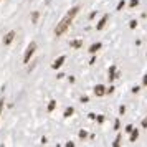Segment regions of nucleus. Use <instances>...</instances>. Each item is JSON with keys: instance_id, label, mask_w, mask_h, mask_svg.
Listing matches in <instances>:
<instances>
[{"instance_id": "obj_1", "label": "nucleus", "mask_w": 147, "mask_h": 147, "mask_svg": "<svg viewBox=\"0 0 147 147\" xmlns=\"http://www.w3.org/2000/svg\"><path fill=\"white\" fill-rule=\"evenodd\" d=\"M78 12H80V7H73V8H69V10H68V13L61 18L60 23H58L56 28H55V35H56V36H61V35L66 32L68 27L71 25V22L74 20V17L78 15Z\"/></svg>"}, {"instance_id": "obj_2", "label": "nucleus", "mask_w": 147, "mask_h": 147, "mask_svg": "<svg viewBox=\"0 0 147 147\" xmlns=\"http://www.w3.org/2000/svg\"><path fill=\"white\" fill-rule=\"evenodd\" d=\"M35 50H36V43L32 41V43L27 47V50H25V55H23V63H28V61H30V58H32L33 53H35Z\"/></svg>"}, {"instance_id": "obj_3", "label": "nucleus", "mask_w": 147, "mask_h": 147, "mask_svg": "<svg viewBox=\"0 0 147 147\" xmlns=\"http://www.w3.org/2000/svg\"><path fill=\"white\" fill-rule=\"evenodd\" d=\"M94 94L96 96H104L106 94V88L102 86V84H96L94 86Z\"/></svg>"}, {"instance_id": "obj_4", "label": "nucleus", "mask_w": 147, "mask_h": 147, "mask_svg": "<svg viewBox=\"0 0 147 147\" xmlns=\"http://www.w3.org/2000/svg\"><path fill=\"white\" fill-rule=\"evenodd\" d=\"M13 36H15V32H8L5 35V38H3V45H10L13 41Z\"/></svg>"}, {"instance_id": "obj_5", "label": "nucleus", "mask_w": 147, "mask_h": 147, "mask_svg": "<svg viewBox=\"0 0 147 147\" xmlns=\"http://www.w3.org/2000/svg\"><path fill=\"white\" fill-rule=\"evenodd\" d=\"M63 63H65V56H60V58L55 61L53 65H51V68H53V69H58V68H61V65H63Z\"/></svg>"}, {"instance_id": "obj_6", "label": "nucleus", "mask_w": 147, "mask_h": 147, "mask_svg": "<svg viewBox=\"0 0 147 147\" xmlns=\"http://www.w3.org/2000/svg\"><path fill=\"white\" fill-rule=\"evenodd\" d=\"M101 47H102L101 43H94V45H91V47H89V53H96Z\"/></svg>"}, {"instance_id": "obj_7", "label": "nucleus", "mask_w": 147, "mask_h": 147, "mask_svg": "<svg viewBox=\"0 0 147 147\" xmlns=\"http://www.w3.org/2000/svg\"><path fill=\"white\" fill-rule=\"evenodd\" d=\"M131 132H132V136H131V142H136V140H137V137H139V131L132 127V131H131Z\"/></svg>"}, {"instance_id": "obj_8", "label": "nucleus", "mask_w": 147, "mask_h": 147, "mask_svg": "<svg viewBox=\"0 0 147 147\" xmlns=\"http://www.w3.org/2000/svg\"><path fill=\"white\" fill-rule=\"evenodd\" d=\"M114 74H116V66L113 65V66L109 68V81H114V78H116Z\"/></svg>"}, {"instance_id": "obj_9", "label": "nucleus", "mask_w": 147, "mask_h": 147, "mask_svg": "<svg viewBox=\"0 0 147 147\" xmlns=\"http://www.w3.org/2000/svg\"><path fill=\"white\" fill-rule=\"evenodd\" d=\"M106 20H107V15H104V17H102V20H101L99 23H98V27H96V28H98V30H101V28L106 25Z\"/></svg>"}, {"instance_id": "obj_10", "label": "nucleus", "mask_w": 147, "mask_h": 147, "mask_svg": "<svg viewBox=\"0 0 147 147\" xmlns=\"http://www.w3.org/2000/svg\"><path fill=\"white\" fill-rule=\"evenodd\" d=\"M81 45H83V41L81 40H73L71 41V47L73 48H81Z\"/></svg>"}, {"instance_id": "obj_11", "label": "nucleus", "mask_w": 147, "mask_h": 147, "mask_svg": "<svg viewBox=\"0 0 147 147\" xmlns=\"http://www.w3.org/2000/svg\"><path fill=\"white\" fill-rule=\"evenodd\" d=\"M71 114H73V107H68L66 111H65V116H66V117H69Z\"/></svg>"}, {"instance_id": "obj_12", "label": "nucleus", "mask_w": 147, "mask_h": 147, "mask_svg": "<svg viewBox=\"0 0 147 147\" xmlns=\"http://www.w3.org/2000/svg\"><path fill=\"white\" fill-rule=\"evenodd\" d=\"M55 106H56V104H55V101H51V102L48 104V111L51 113V111H53V109H55Z\"/></svg>"}, {"instance_id": "obj_13", "label": "nucleus", "mask_w": 147, "mask_h": 147, "mask_svg": "<svg viewBox=\"0 0 147 147\" xmlns=\"http://www.w3.org/2000/svg\"><path fill=\"white\" fill-rule=\"evenodd\" d=\"M36 20H38V13H33V15H32V22L36 23Z\"/></svg>"}, {"instance_id": "obj_14", "label": "nucleus", "mask_w": 147, "mask_h": 147, "mask_svg": "<svg viewBox=\"0 0 147 147\" xmlns=\"http://www.w3.org/2000/svg\"><path fill=\"white\" fill-rule=\"evenodd\" d=\"M124 3H126V2H124V0H121L119 3H117V10H121V8L124 7Z\"/></svg>"}, {"instance_id": "obj_15", "label": "nucleus", "mask_w": 147, "mask_h": 147, "mask_svg": "<svg viewBox=\"0 0 147 147\" xmlns=\"http://www.w3.org/2000/svg\"><path fill=\"white\" fill-rule=\"evenodd\" d=\"M86 136H88V132H86V131H81V132H80V137H81V139H84Z\"/></svg>"}, {"instance_id": "obj_16", "label": "nucleus", "mask_w": 147, "mask_h": 147, "mask_svg": "<svg viewBox=\"0 0 147 147\" xmlns=\"http://www.w3.org/2000/svg\"><path fill=\"white\" fill-rule=\"evenodd\" d=\"M119 140H121V136H117V139H116V142H113V146L117 147V146H119Z\"/></svg>"}, {"instance_id": "obj_17", "label": "nucleus", "mask_w": 147, "mask_h": 147, "mask_svg": "<svg viewBox=\"0 0 147 147\" xmlns=\"http://www.w3.org/2000/svg\"><path fill=\"white\" fill-rule=\"evenodd\" d=\"M136 27H137V22L132 20V22H131V28H136Z\"/></svg>"}, {"instance_id": "obj_18", "label": "nucleus", "mask_w": 147, "mask_h": 147, "mask_svg": "<svg viewBox=\"0 0 147 147\" xmlns=\"http://www.w3.org/2000/svg\"><path fill=\"white\" fill-rule=\"evenodd\" d=\"M137 3H139V2H137V0H131V7H136V5H137Z\"/></svg>"}, {"instance_id": "obj_19", "label": "nucleus", "mask_w": 147, "mask_h": 147, "mask_svg": "<svg viewBox=\"0 0 147 147\" xmlns=\"http://www.w3.org/2000/svg\"><path fill=\"white\" fill-rule=\"evenodd\" d=\"M98 122H104V116H98Z\"/></svg>"}, {"instance_id": "obj_20", "label": "nucleus", "mask_w": 147, "mask_h": 147, "mask_svg": "<svg viewBox=\"0 0 147 147\" xmlns=\"http://www.w3.org/2000/svg\"><path fill=\"white\" fill-rule=\"evenodd\" d=\"M139 89H140L139 86H134V88H132V93H137V91H139Z\"/></svg>"}, {"instance_id": "obj_21", "label": "nucleus", "mask_w": 147, "mask_h": 147, "mask_svg": "<svg viewBox=\"0 0 147 147\" xmlns=\"http://www.w3.org/2000/svg\"><path fill=\"white\" fill-rule=\"evenodd\" d=\"M142 84H144V86H147V74L144 76V81H142Z\"/></svg>"}, {"instance_id": "obj_22", "label": "nucleus", "mask_w": 147, "mask_h": 147, "mask_svg": "<svg viewBox=\"0 0 147 147\" xmlns=\"http://www.w3.org/2000/svg\"><path fill=\"white\" fill-rule=\"evenodd\" d=\"M142 127H147V117L144 121H142Z\"/></svg>"}, {"instance_id": "obj_23", "label": "nucleus", "mask_w": 147, "mask_h": 147, "mask_svg": "<svg viewBox=\"0 0 147 147\" xmlns=\"http://www.w3.org/2000/svg\"><path fill=\"white\" fill-rule=\"evenodd\" d=\"M2 107H3V101H0V114H2Z\"/></svg>"}, {"instance_id": "obj_24", "label": "nucleus", "mask_w": 147, "mask_h": 147, "mask_svg": "<svg viewBox=\"0 0 147 147\" xmlns=\"http://www.w3.org/2000/svg\"><path fill=\"white\" fill-rule=\"evenodd\" d=\"M47 2H50V0H47Z\"/></svg>"}]
</instances>
